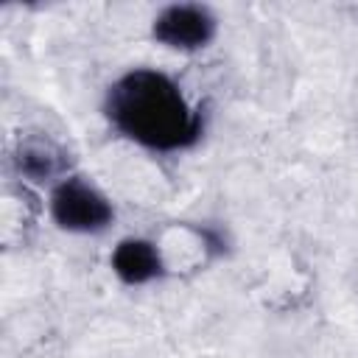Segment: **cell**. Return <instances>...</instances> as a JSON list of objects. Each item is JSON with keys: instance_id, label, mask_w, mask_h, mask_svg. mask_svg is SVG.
Listing matches in <instances>:
<instances>
[{"instance_id": "1", "label": "cell", "mask_w": 358, "mask_h": 358, "mask_svg": "<svg viewBox=\"0 0 358 358\" xmlns=\"http://www.w3.org/2000/svg\"><path fill=\"white\" fill-rule=\"evenodd\" d=\"M109 117L131 140L151 148H179L196 140L199 115L179 87L154 70L123 76L109 92Z\"/></svg>"}, {"instance_id": "2", "label": "cell", "mask_w": 358, "mask_h": 358, "mask_svg": "<svg viewBox=\"0 0 358 358\" xmlns=\"http://www.w3.org/2000/svg\"><path fill=\"white\" fill-rule=\"evenodd\" d=\"M53 218L59 227L73 232H95L103 229L112 218L109 201L81 179H67L53 193Z\"/></svg>"}, {"instance_id": "3", "label": "cell", "mask_w": 358, "mask_h": 358, "mask_svg": "<svg viewBox=\"0 0 358 358\" xmlns=\"http://www.w3.org/2000/svg\"><path fill=\"white\" fill-rule=\"evenodd\" d=\"M215 31V20L201 6H168L154 20V36L171 48L193 50L210 42Z\"/></svg>"}, {"instance_id": "4", "label": "cell", "mask_w": 358, "mask_h": 358, "mask_svg": "<svg viewBox=\"0 0 358 358\" xmlns=\"http://www.w3.org/2000/svg\"><path fill=\"white\" fill-rule=\"evenodd\" d=\"M112 268L123 282H148L159 274L162 263L148 241H123L112 255Z\"/></svg>"}, {"instance_id": "5", "label": "cell", "mask_w": 358, "mask_h": 358, "mask_svg": "<svg viewBox=\"0 0 358 358\" xmlns=\"http://www.w3.org/2000/svg\"><path fill=\"white\" fill-rule=\"evenodd\" d=\"M59 157H62L59 148L50 145L48 140H28L25 145H20L17 165L31 179H48V176H53L62 168V159Z\"/></svg>"}]
</instances>
